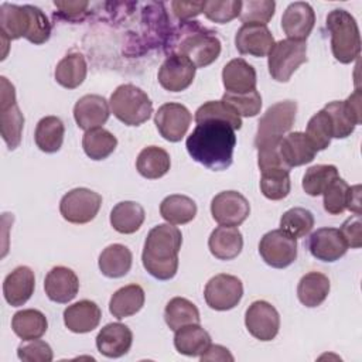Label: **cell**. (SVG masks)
I'll return each instance as SVG.
<instances>
[{
  "instance_id": "obj_1",
  "label": "cell",
  "mask_w": 362,
  "mask_h": 362,
  "mask_svg": "<svg viewBox=\"0 0 362 362\" xmlns=\"http://www.w3.org/2000/svg\"><path fill=\"white\" fill-rule=\"evenodd\" d=\"M235 146V129L222 120L197 123L185 141L191 158L212 171H222L230 167Z\"/></svg>"
},
{
  "instance_id": "obj_2",
  "label": "cell",
  "mask_w": 362,
  "mask_h": 362,
  "mask_svg": "<svg viewBox=\"0 0 362 362\" xmlns=\"http://www.w3.org/2000/svg\"><path fill=\"white\" fill-rule=\"evenodd\" d=\"M181 243V230L171 223H160L150 229L141 253V262L148 274L157 280L173 279L178 270Z\"/></svg>"
},
{
  "instance_id": "obj_3",
  "label": "cell",
  "mask_w": 362,
  "mask_h": 362,
  "mask_svg": "<svg viewBox=\"0 0 362 362\" xmlns=\"http://www.w3.org/2000/svg\"><path fill=\"white\" fill-rule=\"evenodd\" d=\"M171 54L187 57L195 68L211 65L221 54V41L214 31L201 27L197 23H188L175 34Z\"/></svg>"
},
{
  "instance_id": "obj_4",
  "label": "cell",
  "mask_w": 362,
  "mask_h": 362,
  "mask_svg": "<svg viewBox=\"0 0 362 362\" xmlns=\"http://www.w3.org/2000/svg\"><path fill=\"white\" fill-rule=\"evenodd\" d=\"M327 30L331 34V49L335 59L341 64L354 62L361 52V35L354 16L344 8L329 11Z\"/></svg>"
},
{
  "instance_id": "obj_5",
  "label": "cell",
  "mask_w": 362,
  "mask_h": 362,
  "mask_svg": "<svg viewBox=\"0 0 362 362\" xmlns=\"http://www.w3.org/2000/svg\"><path fill=\"white\" fill-rule=\"evenodd\" d=\"M109 106L117 120L127 126H140L153 113V102L148 95L133 83L117 86L110 95Z\"/></svg>"
},
{
  "instance_id": "obj_6",
  "label": "cell",
  "mask_w": 362,
  "mask_h": 362,
  "mask_svg": "<svg viewBox=\"0 0 362 362\" xmlns=\"http://www.w3.org/2000/svg\"><path fill=\"white\" fill-rule=\"evenodd\" d=\"M296 113L297 103L294 100H281L272 105L257 123L255 147L260 148L280 141L293 127Z\"/></svg>"
},
{
  "instance_id": "obj_7",
  "label": "cell",
  "mask_w": 362,
  "mask_h": 362,
  "mask_svg": "<svg viewBox=\"0 0 362 362\" xmlns=\"http://www.w3.org/2000/svg\"><path fill=\"white\" fill-rule=\"evenodd\" d=\"M269 74L277 82L290 81L297 68L307 61V44L305 41L280 40L274 42L267 54Z\"/></svg>"
},
{
  "instance_id": "obj_8",
  "label": "cell",
  "mask_w": 362,
  "mask_h": 362,
  "mask_svg": "<svg viewBox=\"0 0 362 362\" xmlns=\"http://www.w3.org/2000/svg\"><path fill=\"white\" fill-rule=\"evenodd\" d=\"M102 205V197L89 188H74L59 202V212L65 221L83 225L95 219Z\"/></svg>"
},
{
  "instance_id": "obj_9",
  "label": "cell",
  "mask_w": 362,
  "mask_h": 362,
  "mask_svg": "<svg viewBox=\"0 0 362 362\" xmlns=\"http://www.w3.org/2000/svg\"><path fill=\"white\" fill-rule=\"evenodd\" d=\"M259 253L266 264L284 269L297 259V239L281 229H273L260 239Z\"/></svg>"
},
{
  "instance_id": "obj_10",
  "label": "cell",
  "mask_w": 362,
  "mask_h": 362,
  "mask_svg": "<svg viewBox=\"0 0 362 362\" xmlns=\"http://www.w3.org/2000/svg\"><path fill=\"white\" fill-rule=\"evenodd\" d=\"M243 296L242 281L232 274L221 273L214 276L205 286L204 298L209 308L228 311L235 308Z\"/></svg>"
},
{
  "instance_id": "obj_11",
  "label": "cell",
  "mask_w": 362,
  "mask_h": 362,
  "mask_svg": "<svg viewBox=\"0 0 362 362\" xmlns=\"http://www.w3.org/2000/svg\"><path fill=\"white\" fill-rule=\"evenodd\" d=\"M212 218L223 226H239L250 214L249 201L238 191H222L212 198Z\"/></svg>"
},
{
  "instance_id": "obj_12",
  "label": "cell",
  "mask_w": 362,
  "mask_h": 362,
  "mask_svg": "<svg viewBox=\"0 0 362 362\" xmlns=\"http://www.w3.org/2000/svg\"><path fill=\"white\" fill-rule=\"evenodd\" d=\"M245 325L252 337L260 341H272L280 328L277 310L264 300L253 301L245 313Z\"/></svg>"
},
{
  "instance_id": "obj_13",
  "label": "cell",
  "mask_w": 362,
  "mask_h": 362,
  "mask_svg": "<svg viewBox=\"0 0 362 362\" xmlns=\"http://www.w3.org/2000/svg\"><path fill=\"white\" fill-rule=\"evenodd\" d=\"M192 116L189 110L175 102L164 103L154 115V124L158 133L168 141H180L188 132Z\"/></svg>"
},
{
  "instance_id": "obj_14",
  "label": "cell",
  "mask_w": 362,
  "mask_h": 362,
  "mask_svg": "<svg viewBox=\"0 0 362 362\" xmlns=\"http://www.w3.org/2000/svg\"><path fill=\"white\" fill-rule=\"evenodd\" d=\"M195 65L181 54H170L161 64L157 78L160 85L170 92L187 89L195 78Z\"/></svg>"
},
{
  "instance_id": "obj_15",
  "label": "cell",
  "mask_w": 362,
  "mask_h": 362,
  "mask_svg": "<svg viewBox=\"0 0 362 362\" xmlns=\"http://www.w3.org/2000/svg\"><path fill=\"white\" fill-rule=\"evenodd\" d=\"M308 250L321 262H335L346 253L348 245L339 229L320 228L310 235Z\"/></svg>"
},
{
  "instance_id": "obj_16",
  "label": "cell",
  "mask_w": 362,
  "mask_h": 362,
  "mask_svg": "<svg viewBox=\"0 0 362 362\" xmlns=\"http://www.w3.org/2000/svg\"><path fill=\"white\" fill-rule=\"evenodd\" d=\"M315 24V13L305 1H294L281 16V28L287 38L305 41Z\"/></svg>"
},
{
  "instance_id": "obj_17",
  "label": "cell",
  "mask_w": 362,
  "mask_h": 362,
  "mask_svg": "<svg viewBox=\"0 0 362 362\" xmlns=\"http://www.w3.org/2000/svg\"><path fill=\"white\" fill-rule=\"evenodd\" d=\"M235 45L242 55L266 57L274 45V38L267 25L249 23L238 30Z\"/></svg>"
},
{
  "instance_id": "obj_18",
  "label": "cell",
  "mask_w": 362,
  "mask_h": 362,
  "mask_svg": "<svg viewBox=\"0 0 362 362\" xmlns=\"http://www.w3.org/2000/svg\"><path fill=\"white\" fill-rule=\"evenodd\" d=\"M110 115L109 102L100 95H85L74 106V119L79 129L90 130L102 127Z\"/></svg>"
},
{
  "instance_id": "obj_19",
  "label": "cell",
  "mask_w": 362,
  "mask_h": 362,
  "mask_svg": "<svg viewBox=\"0 0 362 362\" xmlns=\"http://www.w3.org/2000/svg\"><path fill=\"white\" fill-rule=\"evenodd\" d=\"M44 290L51 301L66 304L76 297L79 279L74 270L65 266H55L45 276Z\"/></svg>"
},
{
  "instance_id": "obj_20",
  "label": "cell",
  "mask_w": 362,
  "mask_h": 362,
  "mask_svg": "<svg viewBox=\"0 0 362 362\" xmlns=\"http://www.w3.org/2000/svg\"><path fill=\"white\" fill-rule=\"evenodd\" d=\"M133 344L132 329L122 322L106 324L96 335V348L106 358L126 355Z\"/></svg>"
},
{
  "instance_id": "obj_21",
  "label": "cell",
  "mask_w": 362,
  "mask_h": 362,
  "mask_svg": "<svg viewBox=\"0 0 362 362\" xmlns=\"http://www.w3.org/2000/svg\"><path fill=\"white\" fill-rule=\"evenodd\" d=\"M35 288L34 272L27 266H18L8 273L3 281V294L11 307L25 304Z\"/></svg>"
},
{
  "instance_id": "obj_22",
  "label": "cell",
  "mask_w": 362,
  "mask_h": 362,
  "mask_svg": "<svg viewBox=\"0 0 362 362\" xmlns=\"http://www.w3.org/2000/svg\"><path fill=\"white\" fill-rule=\"evenodd\" d=\"M102 318L99 305L90 300H81L64 310V324L75 334L93 331Z\"/></svg>"
},
{
  "instance_id": "obj_23",
  "label": "cell",
  "mask_w": 362,
  "mask_h": 362,
  "mask_svg": "<svg viewBox=\"0 0 362 362\" xmlns=\"http://www.w3.org/2000/svg\"><path fill=\"white\" fill-rule=\"evenodd\" d=\"M31 27V4L3 3L0 7V34L11 40L27 37Z\"/></svg>"
},
{
  "instance_id": "obj_24",
  "label": "cell",
  "mask_w": 362,
  "mask_h": 362,
  "mask_svg": "<svg viewBox=\"0 0 362 362\" xmlns=\"http://www.w3.org/2000/svg\"><path fill=\"white\" fill-rule=\"evenodd\" d=\"M212 256L219 260H232L239 256L243 247V236L236 226H218L208 239Z\"/></svg>"
},
{
  "instance_id": "obj_25",
  "label": "cell",
  "mask_w": 362,
  "mask_h": 362,
  "mask_svg": "<svg viewBox=\"0 0 362 362\" xmlns=\"http://www.w3.org/2000/svg\"><path fill=\"white\" fill-rule=\"evenodd\" d=\"M222 82L226 92L245 93L256 89V71L243 58L230 59L222 69Z\"/></svg>"
},
{
  "instance_id": "obj_26",
  "label": "cell",
  "mask_w": 362,
  "mask_h": 362,
  "mask_svg": "<svg viewBox=\"0 0 362 362\" xmlns=\"http://www.w3.org/2000/svg\"><path fill=\"white\" fill-rule=\"evenodd\" d=\"M279 150L288 168L311 163L317 153L310 140L307 139L305 133L301 132L287 133L281 139Z\"/></svg>"
},
{
  "instance_id": "obj_27",
  "label": "cell",
  "mask_w": 362,
  "mask_h": 362,
  "mask_svg": "<svg viewBox=\"0 0 362 362\" xmlns=\"http://www.w3.org/2000/svg\"><path fill=\"white\" fill-rule=\"evenodd\" d=\"M144 300L146 296L141 286L127 284L113 293L109 301V311L115 318L123 320L139 313L144 305Z\"/></svg>"
},
{
  "instance_id": "obj_28",
  "label": "cell",
  "mask_w": 362,
  "mask_h": 362,
  "mask_svg": "<svg viewBox=\"0 0 362 362\" xmlns=\"http://www.w3.org/2000/svg\"><path fill=\"white\" fill-rule=\"evenodd\" d=\"M133 262L130 249L120 243L109 245L99 255V270L109 279H119L129 273Z\"/></svg>"
},
{
  "instance_id": "obj_29",
  "label": "cell",
  "mask_w": 362,
  "mask_h": 362,
  "mask_svg": "<svg viewBox=\"0 0 362 362\" xmlns=\"http://www.w3.org/2000/svg\"><path fill=\"white\" fill-rule=\"evenodd\" d=\"M329 287L331 284L325 274L320 272H310L300 279L297 286V297L303 305L314 308L325 301Z\"/></svg>"
},
{
  "instance_id": "obj_30",
  "label": "cell",
  "mask_w": 362,
  "mask_h": 362,
  "mask_svg": "<svg viewBox=\"0 0 362 362\" xmlns=\"http://www.w3.org/2000/svg\"><path fill=\"white\" fill-rule=\"evenodd\" d=\"M209 345L211 337L199 324H189L175 331L174 346L185 356H201Z\"/></svg>"
},
{
  "instance_id": "obj_31",
  "label": "cell",
  "mask_w": 362,
  "mask_h": 362,
  "mask_svg": "<svg viewBox=\"0 0 362 362\" xmlns=\"http://www.w3.org/2000/svg\"><path fill=\"white\" fill-rule=\"evenodd\" d=\"M144 218V208L139 202L122 201L116 204L110 212V225L116 232L130 235L140 229Z\"/></svg>"
},
{
  "instance_id": "obj_32",
  "label": "cell",
  "mask_w": 362,
  "mask_h": 362,
  "mask_svg": "<svg viewBox=\"0 0 362 362\" xmlns=\"http://www.w3.org/2000/svg\"><path fill=\"white\" fill-rule=\"evenodd\" d=\"M11 328L23 341H33L41 338L47 332L48 321L40 310L25 308L13 315Z\"/></svg>"
},
{
  "instance_id": "obj_33",
  "label": "cell",
  "mask_w": 362,
  "mask_h": 362,
  "mask_svg": "<svg viewBox=\"0 0 362 362\" xmlns=\"http://www.w3.org/2000/svg\"><path fill=\"white\" fill-rule=\"evenodd\" d=\"M170 154L157 146L144 147L136 160V168L139 174L148 180H157L165 175L170 170Z\"/></svg>"
},
{
  "instance_id": "obj_34",
  "label": "cell",
  "mask_w": 362,
  "mask_h": 362,
  "mask_svg": "<svg viewBox=\"0 0 362 362\" xmlns=\"http://www.w3.org/2000/svg\"><path fill=\"white\" fill-rule=\"evenodd\" d=\"M88 74V66L85 57L81 52H71L66 54L55 68V81L66 88V89H75L85 81Z\"/></svg>"
},
{
  "instance_id": "obj_35",
  "label": "cell",
  "mask_w": 362,
  "mask_h": 362,
  "mask_svg": "<svg viewBox=\"0 0 362 362\" xmlns=\"http://www.w3.org/2000/svg\"><path fill=\"white\" fill-rule=\"evenodd\" d=\"M160 214L171 225H184L195 218L197 204L187 195L173 194L161 201Z\"/></svg>"
},
{
  "instance_id": "obj_36",
  "label": "cell",
  "mask_w": 362,
  "mask_h": 362,
  "mask_svg": "<svg viewBox=\"0 0 362 362\" xmlns=\"http://www.w3.org/2000/svg\"><path fill=\"white\" fill-rule=\"evenodd\" d=\"M65 127L59 117L45 116L35 127L34 140L37 147L44 153H57L64 141Z\"/></svg>"
},
{
  "instance_id": "obj_37",
  "label": "cell",
  "mask_w": 362,
  "mask_h": 362,
  "mask_svg": "<svg viewBox=\"0 0 362 362\" xmlns=\"http://www.w3.org/2000/svg\"><path fill=\"white\" fill-rule=\"evenodd\" d=\"M24 127V116L17 102L0 105V132L8 150L20 146Z\"/></svg>"
},
{
  "instance_id": "obj_38",
  "label": "cell",
  "mask_w": 362,
  "mask_h": 362,
  "mask_svg": "<svg viewBox=\"0 0 362 362\" xmlns=\"http://www.w3.org/2000/svg\"><path fill=\"white\" fill-rule=\"evenodd\" d=\"M164 320L170 329L177 331L189 324H199L201 317L194 303L184 297H174L164 308Z\"/></svg>"
},
{
  "instance_id": "obj_39",
  "label": "cell",
  "mask_w": 362,
  "mask_h": 362,
  "mask_svg": "<svg viewBox=\"0 0 362 362\" xmlns=\"http://www.w3.org/2000/svg\"><path fill=\"white\" fill-rule=\"evenodd\" d=\"M116 146L117 139L103 127L86 130L82 137V147L85 154L95 161L107 158L115 151Z\"/></svg>"
},
{
  "instance_id": "obj_40",
  "label": "cell",
  "mask_w": 362,
  "mask_h": 362,
  "mask_svg": "<svg viewBox=\"0 0 362 362\" xmlns=\"http://www.w3.org/2000/svg\"><path fill=\"white\" fill-rule=\"evenodd\" d=\"M291 181L290 170L286 168H267L262 171L260 191L272 201H280L290 194Z\"/></svg>"
},
{
  "instance_id": "obj_41",
  "label": "cell",
  "mask_w": 362,
  "mask_h": 362,
  "mask_svg": "<svg viewBox=\"0 0 362 362\" xmlns=\"http://www.w3.org/2000/svg\"><path fill=\"white\" fill-rule=\"evenodd\" d=\"M339 177L338 170L332 164H317L310 167L303 177V189L310 197L322 195L325 188Z\"/></svg>"
},
{
  "instance_id": "obj_42",
  "label": "cell",
  "mask_w": 362,
  "mask_h": 362,
  "mask_svg": "<svg viewBox=\"0 0 362 362\" xmlns=\"http://www.w3.org/2000/svg\"><path fill=\"white\" fill-rule=\"evenodd\" d=\"M314 226V216L311 211L294 206L288 211H286L280 218V229L293 236L294 239L304 238L311 232Z\"/></svg>"
},
{
  "instance_id": "obj_43",
  "label": "cell",
  "mask_w": 362,
  "mask_h": 362,
  "mask_svg": "<svg viewBox=\"0 0 362 362\" xmlns=\"http://www.w3.org/2000/svg\"><path fill=\"white\" fill-rule=\"evenodd\" d=\"M305 136L310 140V143L313 144L315 151L325 150L329 146L331 139L334 137V132H332L331 119L324 109L318 110L308 120Z\"/></svg>"
},
{
  "instance_id": "obj_44",
  "label": "cell",
  "mask_w": 362,
  "mask_h": 362,
  "mask_svg": "<svg viewBox=\"0 0 362 362\" xmlns=\"http://www.w3.org/2000/svg\"><path fill=\"white\" fill-rule=\"evenodd\" d=\"M195 123H201L205 120H222L229 123L235 130L242 127V119L236 115L233 109H230L222 100H209L201 105L195 112Z\"/></svg>"
},
{
  "instance_id": "obj_45",
  "label": "cell",
  "mask_w": 362,
  "mask_h": 362,
  "mask_svg": "<svg viewBox=\"0 0 362 362\" xmlns=\"http://www.w3.org/2000/svg\"><path fill=\"white\" fill-rule=\"evenodd\" d=\"M322 109L328 113V116L331 119L332 132H334L335 139H345V137L351 136V133H354L358 123L348 112L344 100H332V102L327 103Z\"/></svg>"
},
{
  "instance_id": "obj_46",
  "label": "cell",
  "mask_w": 362,
  "mask_h": 362,
  "mask_svg": "<svg viewBox=\"0 0 362 362\" xmlns=\"http://www.w3.org/2000/svg\"><path fill=\"white\" fill-rule=\"evenodd\" d=\"M221 100L233 109L238 116L253 117L262 109V96L256 89L245 93L225 92Z\"/></svg>"
},
{
  "instance_id": "obj_47",
  "label": "cell",
  "mask_w": 362,
  "mask_h": 362,
  "mask_svg": "<svg viewBox=\"0 0 362 362\" xmlns=\"http://www.w3.org/2000/svg\"><path fill=\"white\" fill-rule=\"evenodd\" d=\"M276 3L273 0H247L242 1L239 18L243 24L266 25L274 16Z\"/></svg>"
},
{
  "instance_id": "obj_48",
  "label": "cell",
  "mask_w": 362,
  "mask_h": 362,
  "mask_svg": "<svg viewBox=\"0 0 362 362\" xmlns=\"http://www.w3.org/2000/svg\"><path fill=\"white\" fill-rule=\"evenodd\" d=\"M349 185L341 177H337L322 192L324 209L329 215H339L346 209Z\"/></svg>"
},
{
  "instance_id": "obj_49",
  "label": "cell",
  "mask_w": 362,
  "mask_h": 362,
  "mask_svg": "<svg viewBox=\"0 0 362 362\" xmlns=\"http://www.w3.org/2000/svg\"><path fill=\"white\" fill-rule=\"evenodd\" d=\"M240 7V0H208L205 1L204 14L208 20L214 23L226 24L233 18L239 17Z\"/></svg>"
},
{
  "instance_id": "obj_50",
  "label": "cell",
  "mask_w": 362,
  "mask_h": 362,
  "mask_svg": "<svg viewBox=\"0 0 362 362\" xmlns=\"http://www.w3.org/2000/svg\"><path fill=\"white\" fill-rule=\"evenodd\" d=\"M17 356L25 362H51L54 358L51 346L42 339L27 341L17 348Z\"/></svg>"
},
{
  "instance_id": "obj_51",
  "label": "cell",
  "mask_w": 362,
  "mask_h": 362,
  "mask_svg": "<svg viewBox=\"0 0 362 362\" xmlns=\"http://www.w3.org/2000/svg\"><path fill=\"white\" fill-rule=\"evenodd\" d=\"M51 35V24L47 16L35 6H31V27L25 40L30 42L40 45L49 40Z\"/></svg>"
},
{
  "instance_id": "obj_52",
  "label": "cell",
  "mask_w": 362,
  "mask_h": 362,
  "mask_svg": "<svg viewBox=\"0 0 362 362\" xmlns=\"http://www.w3.org/2000/svg\"><path fill=\"white\" fill-rule=\"evenodd\" d=\"M341 235L344 236L348 247L358 249L362 246V222L361 215H354L348 218L339 229Z\"/></svg>"
},
{
  "instance_id": "obj_53",
  "label": "cell",
  "mask_w": 362,
  "mask_h": 362,
  "mask_svg": "<svg viewBox=\"0 0 362 362\" xmlns=\"http://www.w3.org/2000/svg\"><path fill=\"white\" fill-rule=\"evenodd\" d=\"M204 7H205V1H178V0L171 1L173 13L181 21H187L204 13Z\"/></svg>"
},
{
  "instance_id": "obj_54",
  "label": "cell",
  "mask_w": 362,
  "mask_h": 362,
  "mask_svg": "<svg viewBox=\"0 0 362 362\" xmlns=\"http://www.w3.org/2000/svg\"><path fill=\"white\" fill-rule=\"evenodd\" d=\"M54 6L59 8V13L68 20L81 18L88 8V1H54Z\"/></svg>"
},
{
  "instance_id": "obj_55",
  "label": "cell",
  "mask_w": 362,
  "mask_h": 362,
  "mask_svg": "<svg viewBox=\"0 0 362 362\" xmlns=\"http://www.w3.org/2000/svg\"><path fill=\"white\" fill-rule=\"evenodd\" d=\"M199 358L202 362L204 361L205 362L206 361H222V362L229 361V362H232L235 359L228 348H225L222 345H212V344L208 346V349Z\"/></svg>"
},
{
  "instance_id": "obj_56",
  "label": "cell",
  "mask_w": 362,
  "mask_h": 362,
  "mask_svg": "<svg viewBox=\"0 0 362 362\" xmlns=\"http://www.w3.org/2000/svg\"><path fill=\"white\" fill-rule=\"evenodd\" d=\"M345 102V106L348 109V112L351 113V116L355 119V122L358 124H361L362 122V110H361V90L356 89L352 95L348 96Z\"/></svg>"
},
{
  "instance_id": "obj_57",
  "label": "cell",
  "mask_w": 362,
  "mask_h": 362,
  "mask_svg": "<svg viewBox=\"0 0 362 362\" xmlns=\"http://www.w3.org/2000/svg\"><path fill=\"white\" fill-rule=\"evenodd\" d=\"M346 209H349L355 215H361V185L349 187Z\"/></svg>"
}]
</instances>
